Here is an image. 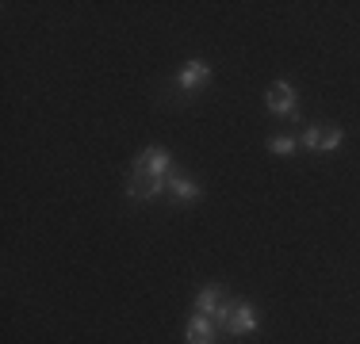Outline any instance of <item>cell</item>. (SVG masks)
<instances>
[{"label":"cell","instance_id":"6da1fadb","mask_svg":"<svg viewBox=\"0 0 360 344\" xmlns=\"http://www.w3.org/2000/svg\"><path fill=\"white\" fill-rule=\"evenodd\" d=\"M211 322L222 325L226 333H234V337H250V333L257 329V314H253V306H250V303H226V298H222L219 314L211 317Z\"/></svg>","mask_w":360,"mask_h":344},{"label":"cell","instance_id":"7a4b0ae2","mask_svg":"<svg viewBox=\"0 0 360 344\" xmlns=\"http://www.w3.org/2000/svg\"><path fill=\"white\" fill-rule=\"evenodd\" d=\"M264 107L269 115H284V119H299V96L288 81H272L264 92Z\"/></svg>","mask_w":360,"mask_h":344},{"label":"cell","instance_id":"3957f363","mask_svg":"<svg viewBox=\"0 0 360 344\" xmlns=\"http://www.w3.org/2000/svg\"><path fill=\"white\" fill-rule=\"evenodd\" d=\"M134 172H142V176H169L173 172V153L161 150V145H146L134 157Z\"/></svg>","mask_w":360,"mask_h":344},{"label":"cell","instance_id":"277c9868","mask_svg":"<svg viewBox=\"0 0 360 344\" xmlns=\"http://www.w3.org/2000/svg\"><path fill=\"white\" fill-rule=\"evenodd\" d=\"M341 138H345V131L341 126H326V123H314L303 131V145L311 153H333L341 145Z\"/></svg>","mask_w":360,"mask_h":344},{"label":"cell","instance_id":"5b68a950","mask_svg":"<svg viewBox=\"0 0 360 344\" xmlns=\"http://www.w3.org/2000/svg\"><path fill=\"white\" fill-rule=\"evenodd\" d=\"M207 81H211V65L200 62V58H192V62L176 73V88L180 92H195L200 84H207Z\"/></svg>","mask_w":360,"mask_h":344},{"label":"cell","instance_id":"8992f818","mask_svg":"<svg viewBox=\"0 0 360 344\" xmlns=\"http://www.w3.org/2000/svg\"><path fill=\"white\" fill-rule=\"evenodd\" d=\"M169 187V176H142V172H134L131 184H127V195L131 199H153V195H161Z\"/></svg>","mask_w":360,"mask_h":344},{"label":"cell","instance_id":"52a82bcc","mask_svg":"<svg viewBox=\"0 0 360 344\" xmlns=\"http://www.w3.org/2000/svg\"><path fill=\"white\" fill-rule=\"evenodd\" d=\"M184 337H188V344H215V322L203 317V314H195L192 322H188Z\"/></svg>","mask_w":360,"mask_h":344},{"label":"cell","instance_id":"ba28073f","mask_svg":"<svg viewBox=\"0 0 360 344\" xmlns=\"http://www.w3.org/2000/svg\"><path fill=\"white\" fill-rule=\"evenodd\" d=\"M169 192H173V199L180 203H195L200 199V184L188 176H180V172H169Z\"/></svg>","mask_w":360,"mask_h":344},{"label":"cell","instance_id":"9c48e42d","mask_svg":"<svg viewBox=\"0 0 360 344\" xmlns=\"http://www.w3.org/2000/svg\"><path fill=\"white\" fill-rule=\"evenodd\" d=\"M219 306H222V295H219L215 287H203L200 295H195V314L215 317V314H219Z\"/></svg>","mask_w":360,"mask_h":344},{"label":"cell","instance_id":"30bf717a","mask_svg":"<svg viewBox=\"0 0 360 344\" xmlns=\"http://www.w3.org/2000/svg\"><path fill=\"white\" fill-rule=\"evenodd\" d=\"M299 150V138H269V153H280V157H288V153Z\"/></svg>","mask_w":360,"mask_h":344}]
</instances>
